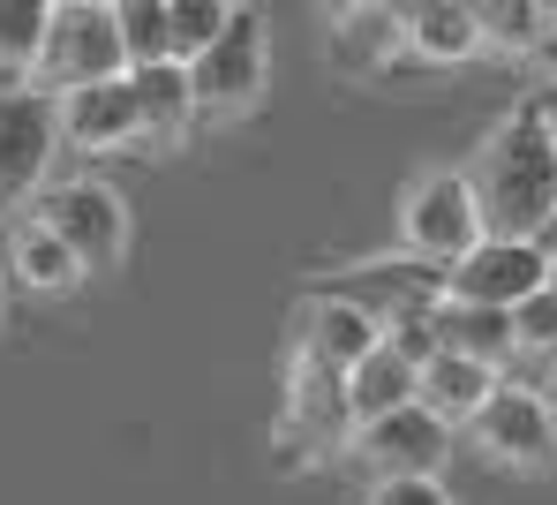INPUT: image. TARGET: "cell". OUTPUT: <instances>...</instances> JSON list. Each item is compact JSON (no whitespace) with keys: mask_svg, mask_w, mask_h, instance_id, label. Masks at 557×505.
<instances>
[{"mask_svg":"<svg viewBox=\"0 0 557 505\" xmlns=\"http://www.w3.org/2000/svg\"><path fill=\"white\" fill-rule=\"evenodd\" d=\"M460 167L474 182V204H482L490 234H543V219L557 211V144L543 128V113H535V99L497 113Z\"/></svg>","mask_w":557,"mask_h":505,"instance_id":"6da1fadb","label":"cell"},{"mask_svg":"<svg viewBox=\"0 0 557 505\" xmlns=\"http://www.w3.org/2000/svg\"><path fill=\"white\" fill-rule=\"evenodd\" d=\"M188 84H196V113L211 128H242L257 121L272 99V15L242 0V15L188 61Z\"/></svg>","mask_w":557,"mask_h":505,"instance_id":"7a4b0ae2","label":"cell"},{"mask_svg":"<svg viewBox=\"0 0 557 505\" xmlns=\"http://www.w3.org/2000/svg\"><path fill=\"white\" fill-rule=\"evenodd\" d=\"M392 234H399V249L422 257V264H453V257H467V249L490 234L467 167H422V174H407L399 197H392Z\"/></svg>","mask_w":557,"mask_h":505,"instance_id":"3957f363","label":"cell"},{"mask_svg":"<svg viewBox=\"0 0 557 505\" xmlns=\"http://www.w3.org/2000/svg\"><path fill=\"white\" fill-rule=\"evenodd\" d=\"M347 430H355V415H347V385H339V370L317 355V347H286V393H278V468H309V460H324V453H347Z\"/></svg>","mask_w":557,"mask_h":505,"instance_id":"277c9868","label":"cell"},{"mask_svg":"<svg viewBox=\"0 0 557 505\" xmlns=\"http://www.w3.org/2000/svg\"><path fill=\"white\" fill-rule=\"evenodd\" d=\"M30 211L76 242V257L91 264V280H113V272L128 264V249H136V211H128V197H121L113 182H98V174L46 182V189L30 197Z\"/></svg>","mask_w":557,"mask_h":505,"instance_id":"5b68a950","label":"cell"},{"mask_svg":"<svg viewBox=\"0 0 557 505\" xmlns=\"http://www.w3.org/2000/svg\"><path fill=\"white\" fill-rule=\"evenodd\" d=\"M467 438H474V453L497 468V476H550L557 468V415L550 401L535 393V385H512V378H497V393L482 401V415L467 422Z\"/></svg>","mask_w":557,"mask_h":505,"instance_id":"8992f818","label":"cell"},{"mask_svg":"<svg viewBox=\"0 0 557 505\" xmlns=\"http://www.w3.org/2000/svg\"><path fill=\"white\" fill-rule=\"evenodd\" d=\"M106 76H128L113 0H53L46 53H38V91H76V84H106Z\"/></svg>","mask_w":557,"mask_h":505,"instance_id":"52a82bcc","label":"cell"},{"mask_svg":"<svg viewBox=\"0 0 557 505\" xmlns=\"http://www.w3.org/2000/svg\"><path fill=\"white\" fill-rule=\"evenodd\" d=\"M53 151H61V106L53 91H0V219L30 211V197L53 182Z\"/></svg>","mask_w":557,"mask_h":505,"instance_id":"ba28073f","label":"cell"},{"mask_svg":"<svg viewBox=\"0 0 557 505\" xmlns=\"http://www.w3.org/2000/svg\"><path fill=\"white\" fill-rule=\"evenodd\" d=\"M453 438H460V430H453L445 415L407 401V407H392V415L355 422V430H347V453H355V468H370V476H445Z\"/></svg>","mask_w":557,"mask_h":505,"instance_id":"9c48e42d","label":"cell"},{"mask_svg":"<svg viewBox=\"0 0 557 505\" xmlns=\"http://www.w3.org/2000/svg\"><path fill=\"white\" fill-rule=\"evenodd\" d=\"M543 280H550V249H543L535 234H482L467 257L445 264V295H460V303H497V309H520Z\"/></svg>","mask_w":557,"mask_h":505,"instance_id":"30bf717a","label":"cell"},{"mask_svg":"<svg viewBox=\"0 0 557 505\" xmlns=\"http://www.w3.org/2000/svg\"><path fill=\"white\" fill-rule=\"evenodd\" d=\"M61 106V144L84 151V159H121V151H144V113L128 76H106V84H76V91H53Z\"/></svg>","mask_w":557,"mask_h":505,"instance_id":"8fae6325","label":"cell"},{"mask_svg":"<svg viewBox=\"0 0 557 505\" xmlns=\"http://www.w3.org/2000/svg\"><path fill=\"white\" fill-rule=\"evenodd\" d=\"M8 280L38 303H69V295L91 287V264L76 257V242L61 226H46L38 211H15L8 219Z\"/></svg>","mask_w":557,"mask_h":505,"instance_id":"7c38bea8","label":"cell"},{"mask_svg":"<svg viewBox=\"0 0 557 505\" xmlns=\"http://www.w3.org/2000/svg\"><path fill=\"white\" fill-rule=\"evenodd\" d=\"M324 30H332V61L347 76H392V69H407V8L399 0H362V8L332 15Z\"/></svg>","mask_w":557,"mask_h":505,"instance_id":"4fadbf2b","label":"cell"},{"mask_svg":"<svg viewBox=\"0 0 557 505\" xmlns=\"http://www.w3.org/2000/svg\"><path fill=\"white\" fill-rule=\"evenodd\" d=\"M294 340H301V347H317L332 370H347V362H362L376 340H384V317H376L362 295H347V287H317V295L301 303Z\"/></svg>","mask_w":557,"mask_h":505,"instance_id":"5bb4252c","label":"cell"},{"mask_svg":"<svg viewBox=\"0 0 557 505\" xmlns=\"http://www.w3.org/2000/svg\"><path fill=\"white\" fill-rule=\"evenodd\" d=\"M430 332H437V347H453V355H474V362H490V370H512L528 347H520V317L497 303H460V295H437L430 303Z\"/></svg>","mask_w":557,"mask_h":505,"instance_id":"9a60e30c","label":"cell"},{"mask_svg":"<svg viewBox=\"0 0 557 505\" xmlns=\"http://www.w3.org/2000/svg\"><path fill=\"white\" fill-rule=\"evenodd\" d=\"M407 8V69H467L490 61L482 23L467 15V0H399Z\"/></svg>","mask_w":557,"mask_h":505,"instance_id":"2e32d148","label":"cell"},{"mask_svg":"<svg viewBox=\"0 0 557 505\" xmlns=\"http://www.w3.org/2000/svg\"><path fill=\"white\" fill-rule=\"evenodd\" d=\"M497 378L505 370H490V362H474V355H453V347H430L422 355V378H414V401L430 407V415H445L453 430H467L482 401L497 393Z\"/></svg>","mask_w":557,"mask_h":505,"instance_id":"e0dca14e","label":"cell"},{"mask_svg":"<svg viewBox=\"0 0 557 505\" xmlns=\"http://www.w3.org/2000/svg\"><path fill=\"white\" fill-rule=\"evenodd\" d=\"M128 91H136L144 136H151L159 151L182 144L188 128L203 121V113H196V84H188V61H144V69H128Z\"/></svg>","mask_w":557,"mask_h":505,"instance_id":"ac0fdd59","label":"cell"},{"mask_svg":"<svg viewBox=\"0 0 557 505\" xmlns=\"http://www.w3.org/2000/svg\"><path fill=\"white\" fill-rule=\"evenodd\" d=\"M414 378H422V362H414L407 347L376 340L362 362H347V370H339V385H347V415H355V422H370V415L407 407V401H414Z\"/></svg>","mask_w":557,"mask_h":505,"instance_id":"d6986e66","label":"cell"},{"mask_svg":"<svg viewBox=\"0 0 557 505\" xmlns=\"http://www.w3.org/2000/svg\"><path fill=\"white\" fill-rule=\"evenodd\" d=\"M46 23H53V0H0V91H30L38 84Z\"/></svg>","mask_w":557,"mask_h":505,"instance_id":"ffe728a7","label":"cell"},{"mask_svg":"<svg viewBox=\"0 0 557 505\" xmlns=\"http://www.w3.org/2000/svg\"><path fill=\"white\" fill-rule=\"evenodd\" d=\"M113 23H121L128 69H144V61H174V23H166V0H113Z\"/></svg>","mask_w":557,"mask_h":505,"instance_id":"44dd1931","label":"cell"},{"mask_svg":"<svg viewBox=\"0 0 557 505\" xmlns=\"http://www.w3.org/2000/svg\"><path fill=\"white\" fill-rule=\"evenodd\" d=\"M242 15V0H166V23H174V61H196L226 23Z\"/></svg>","mask_w":557,"mask_h":505,"instance_id":"7402d4cb","label":"cell"},{"mask_svg":"<svg viewBox=\"0 0 557 505\" xmlns=\"http://www.w3.org/2000/svg\"><path fill=\"white\" fill-rule=\"evenodd\" d=\"M512 317H520V347H528V355H557V287L550 280L512 309Z\"/></svg>","mask_w":557,"mask_h":505,"instance_id":"603a6c76","label":"cell"},{"mask_svg":"<svg viewBox=\"0 0 557 505\" xmlns=\"http://www.w3.org/2000/svg\"><path fill=\"white\" fill-rule=\"evenodd\" d=\"M362 505H460L445 491V476H376Z\"/></svg>","mask_w":557,"mask_h":505,"instance_id":"cb8c5ba5","label":"cell"},{"mask_svg":"<svg viewBox=\"0 0 557 505\" xmlns=\"http://www.w3.org/2000/svg\"><path fill=\"white\" fill-rule=\"evenodd\" d=\"M535 113H543V128H550V144H557V84H550V91H535Z\"/></svg>","mask_w":557,"mask_h":505,"instance_id":"d4e9b609","label":"cell"},{"mask_svg":"<svg viewBox=\"0 0 557 505\" xmlns=\"http://www.w3.org/2000/svg\"><path fill=\"white\" fill-rule=\"evenodd\" d=\"M535 393H543V401H550V415H557V355L543 362V385H535Z\"/></svg>","mask_w":557,"mask_h":505,"instance_id":"484cf974","label":"cell"},{"mask_svg":"<svg viewBox=\"0 0 557 505\" xmlns=\"http://www.w3.org/2000/svg\"><path fill=\"white\" fill-rule=\"evenodd\" d=\"M309 8H317V15L332 23V15H347V8H362V0H309Z\"/></svg>","mask_w":557,"mask_h":505,"instance_id":"4316f807","label":"cell"},{"mask_svg":"<svg viewBox=\"0 0 557 505\" xmlns=\"http://www.w3.org/2000/svg\"><path fill=\"white\" fill-rule=\"evenodd\" d=\"M535 242H543V249H550V257H557V211H550V219H543V234H535Z\"/></svg>","mask_w":557,"mask_h":505,"instance_id":"83f0119b","label":"cell"},{"mask_svg":"<svg viewBox=\"0 0 557 505\" xmlns=\"http://www.w3.org/2000/svg\"><path fill=\"white\" fill-rule=\"evenodd\" d=\"M0 332H8V295H0Z\"/></svg>","mask_w":557,"mask_h":505,"instance_id":"f1b7e54d","label":"cell"}]
</instances>
